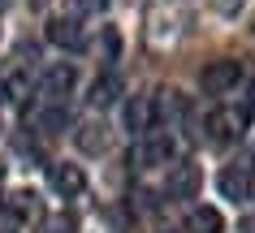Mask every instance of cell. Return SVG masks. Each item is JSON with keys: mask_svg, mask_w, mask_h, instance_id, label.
<instances>
[{"mask_svg": "<svg viewBox=\"0 0 255 233\" xmlns=\"http://www.w3.org/2000/svg\"><path fill=\"white\" fill-rule=\"evenodd\" d=\"M242 4H247V0H212V9H216L221 17H238Z\"/></svg>", "mask_w": 255, "mask_h": 233, "instance_id": "cell-18", "label": "cell"}, {"mask_svg": "<svg viewBox=\"0 0 255 233\" xmlns=\"http://www.w3.org/2000/svg\"><path fill=\"white\" fill-rule=\"evenodd\" d=\"M74 82H78V69L74 65H52L43 74V95L52 99V104H61V99L74 91Z\"/></svg>", "mask_w": 255, "mask_h": 233, "instance_id": "cell-8", "label": "cell"}, {"mask_svg": "<svg viewBox=\"0 0 255 233\" xmlns=\"http://www.w3.org/2000/svg\"><path fill=\"white\" fill-rule=\"evenodd\" d=\"M203 130H208V143L229 147V143H238L242 130H247V108H212L208 121H203Z\"/></svg>", "mask_w": 255, "mask_h": 233, "instance_id": "cell-1", "label": "cell"}, {"mask_svg": "<svg viewBox=\"0 0 255 233\" xmlns=\"http://www.w3.org/2000/svg\"><path fill=\"white\" fill-rule=\"evenodd\" d=\"M26 95H30V74H9L4 78V99L9 104H26Z\"/></svg>", "mask_w": 255, "mask_h": 233, "instance_id": "cell-16", "label": "cell"}, {"mask_svg": "<svg viewBox=\"0 0 255 233\" xmlns=\"http://www.w3.org/2000/svg\"><path fill=\"white\" fill-rule=\"evenodd\" d=\"M30 125H35L39 134H61L69 125V112H65V104H48V108H39L30 117Z\"/></svg>", "mask_w": 255, "mask_h": 233, "instance_id": "cell-12", "label": "cell"}, {"mask_svg": "<svg viewBox=\"0 0 255 233\" xmlns=\"http://www.w3.org/2000/svg\"><path fill=\"white\" fill-rule=\"evenodd\" d=\"M30 212H35V194H30V190H17V194L4 199V216H9V220H26Z\"/></svg>", "mask_w": 255, "mask_h": 233, "instance_id": "cell-15", "label": "cell"}, {"mask_svg": "<svg viewBox=\"0 0 255 233\" xmlns=\"http://www.w3.org/2000/svg\"><path fill=\"white\" fill-rule=\"evenodd\" d=\"M48 181H52L56 194H65V199H74V194L87 190V173H82L78 164H69V160H56V164H48Z\"/></svg>", "mask_w": 255, "mask_h": 233, "instance_id": "cell-6", "label": "cell"}, {"mask_svg": "<svg viewBox=\"0 0 255 233\" xmlns=\"http://www.w3.org/2000/svg\"><path fill=\"white\" fill-rule=\"evenodd\" d=\"M48 43L65 48V52H82L87 48V30H82V22L74 13H61V17L48 22Z\"/></svg>", "mask_w": 255, "mask_h": 233, "instance_id": "cell-4", "label": "cell"}, {"mask_svg": "<svg viewBox=\"0 0 255 233\" xmlns=\"http://www.w3.org/2000/svg\"><path fill=\"white\" fill-rule=\"evenodd\" d=\"M151 125H156V117H151V95H134L126 104V130L130 134H147Z\"/></svg>", "mask_w": 255, "mask_h": 233, "instance_id": "cell-10", "label": "cell"}, {"mask_svg": "<svg viewBox=\"0 0 255 233\" xmlns=\"http://www.w3.org/2000/svg\"><path fill=\"white\" fill-rule=\"evenodd\" d=\"M78 147L87 151V155H104V151H108V125L104 121L78 125Z\"/></svg>", "mask_w": 255, "mask_h": 233, "instance_id": "cell-11", "label": "cell"}, {"mask_svg": "<svg viewBox=\"0 0 255 233\" xmlns=\"http://www.w3.org/2000/svg\"><path fill=\"white\" fill-rule=\"evenodd\" d=\"M74 4V13H100L104 9V0H69Z\"/></svg>", "mask_w": 255, "mask_h": 233, "instance_id": "cell-19", "label": "cell"}, {"mask_svg": "<svg viewBox=\"0 0 255 233\" xmlns=\"http://www.w3.org/2000/svg\"><path fill=\"white\" fill-rule=\"evenodd\" d=\"M151 117H156V121L186 117V95H182V91H160V95L151 99Z\"/></svg>", "mask_w": 255, "mask_h": 233, "instance_id": "cell-13", "label": "cell"}, {"mask_svg": "<svg viewBox=\"0 0 255 233\" xmlns=\"http://www.w3.org/2000/svg\"><path fill=\"white\" fill-rule=\"evenodd\" d=\"M177 155V143L169 134H147L143 143H138L134 151H130V160H134L138 168H156V164H173Z\"/></svg>", "mask_w": 255, "mask_h": 233, "instance_id": "cell-3", "label": "cell"}, {"mask_svg": "<svg viewBox=\"0 0 255 233\" xmlns=\"http://www.w3.org/2000/svg\"><path fill=\"white\" fill-rule=\"evenodd\" d=\"M216 190L225 194L229 203H247L251 199V168L247 164H225L216 173Z\"/></svg>", "mask_w": 255, "mask_h": 233, "instance_id": "cell-5", "label": "cell"}, {"mask_svg": "<svg viewBox=\"0 0 255 233\" xmlns=\"http://www.w3.org/2000/svg\"><path fill=\"white\" fill-rule=\"evenodd\" d=\"M247 99H251V108H255V78H251V95H247Z\"/></svg>", "mask_w": 255, "mask_h": 233, "instance_id": "cell-20", "label": "cell"}, {"mask_svg": "<svg viewBox=\"0 0 255 233\" xmlns=\"http://www.w3.org/2000/svg\"><path fill=\"white\" fill-rule=\"evenodd\" d=\"M9 4H13V0H0V13H4V9H9Z\"/></svg>", "mask_w": 255, "mask_h": 233, "instance_id": "cell-21", "label": "cell"}, {"mask_svg": "<svg viewBox=\"0 0 255 233\" xmlns=\"http://www.w3.org/2000/svg\"><path fill=\"white\" fill-rule=\"evenodd\" d=\"M199 168L195 164H173L169 168V186H164V194L169 199H195L199 194Z\"/></svg>", "mask_w": 255, "mask_h": 233, "instance_id": "cell-7", "label": "cell"}, {"mask_svg": "<svg viewBox=\"0 0 255 233\" xmlns=\"http://www.w3.org/2000/svg\"><path fill=\"white\" fill-rule=\"evenodd\" d=\"M238 82H242V65L234 61V56L208 61V65H203V74H199V86L208 91V95H229Z\"/></svg>", "mask_w": 255, "mask_h": 233, "instance_id": "cell-2", "label": "cell"}, {"mask_svg": "<svg viewBox=\"0 0 255 233\" xmlns=\"http://www.w3.org/2000/svg\"><path fill=\"white\" fill-rule=\"evenodd\" d=\"M39 233H74V220L69 216H48L39 225Z\"/></svg>", "mask_w": 255, "mask_h": 233, "instance_id": "cell-17", "label": "cell"}, {"mask_svg": "<svg viewBox=\"0 0 255 233\" xmlns=\"http://www.w3.org/2000/svg\"><path fill=\"white\" fill-rule=\"evenodd\" d=\"M251 30H255V26H251Z\"/></svg>", "mask_w": 255, "mask_h": 233, "instance_id": "cell-22", "label": "cell"}, {"mask_svg": "<svg viewBox=\"0 0 255 233\" xmlns=\"http://www.w3.org/2000/svg\"><path fill=\"white\" fill-rule=\"evenodd\" d=\"M117 99H121V78L117 74H100L91 82V91H87V104L91 108H113Z\"/></svg>", "mask_w": 255, "mask_h": 233, "instance_id": "cell-9", "label": "cell"}, {"mask_svg": "<svg viewBox=\"0 0 255 233\" xmlns=\"http://www.w3.org/2000/svg\"><path fill=\"white\" fill-rule=\"evenodd\" d=\"M186 229H190V233H225V220H221L216 207H190Z\"/></svg>", "mask_w": 255, "mask_h": 233, "instance_id": "cell-14", "label": "cell"}]
</instances>
